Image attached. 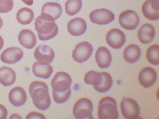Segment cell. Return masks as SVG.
I'll use <instances>...</instances> for the list:
<instances>
[{"mask_svg":"<svg viewBox=\"0 0 159 119\" xmlns=\"http://www.w3.org/2000/svg\"><path fill=\"white\" fill-rule=\"evenodd\" d=\"M2 26H3V21H2L1 17H0V29L2 28Z\"/></svg>","mask_w":159,"mask_h":119,"instance_id":"36","label":"cell"},{"mask_svg":"<svg viewBox=\"0 0 159 119\" xmlns=\"http://www.w3.org/2000/svg\"><path fill=\"white\" fill-rule=\"evenodd\" d=\"M157 75L156 70L150 67L144 68L139 74V82L144 88H149L154 85L157 81Z\"/></svg>","mask_w":159,"mask_h":119,"instance_id":"14","label":"cell"},{"mask_svg":"<svg viewBox=\"0 0 159 119\" xmlns=\"http://www.w3.org/2000/svg\"><path fill=\"white\" fill-rule=\"evenodd\" d=\"M42 13L56 21L62 13V7L57 2H47L42 7Z\"/></svg>","mask_w":159,"mask_h":119,"instance_id":"21","label":"cell"},{"mask_svg":"<svg viewBox=\"0 0 159 119\" xmlns=\"http://www.w3.org/2000/svg\"><path fill=\"white\" fill-rule=\"evenodd\" d=\"M93 102L88 99H80L77 100L73 108V115L76 119L93 118Z\"/></svg>","mask_w":159,"mask_h":119,"instance_id":"4","label":"cell"},{"mask_svg":"<svg viewBox=\"0 0 159 119\" xmlns=\"http://www.w3.org/2000/svg\"><path fill=\"white\" fill-rule=\"evenodd\" d=\"M147 59L148 62L153 65L159 64V45L152 44L147 50Z\"/></svg>","mask_w":159,"mask_h":119,"instance_id":"28","label":"cell"},{"mask_svg":"<svg viewBox=\"0 0 159 119\" xmlns=\"http://www.w3.org/2000/svg\"><path fill=\"white\" fill-rule=\"evenodd\" d=\"M102 78L103 76L102 73L92 70V71H88L84 76V83L86 85H93V87H96L101 85Z\"/></svg>","mask_w":159,"mask_h":119,"instance_id":"26","label":"cell"},{"mask_svg":"<svg viewBox=\"0 0 159 119\" xmlns=\"http://www.w3.org/2000/svg\"><path fill=\"white\" fill-rule=\"evenodd\" d=\"M23 57V51L19 47H9L1 53V62L6 64H15Z\"/></svg>","mask_w":159,"mask_h":119,"instance_id":"12","label":"cell"},{"mask_svg":"<svg viewBox=\"0 0 159 119\" xmlns=\"http://www.w3.org/2000/svg\"><path fill=\"white\" fill-rule=\"evenodd\" d=\"M14 117H15V118H19V119L21 118V117H20V116H18V115H12L10 118H14Z\"/></svg>","mask_w":159,"mask_h":119,"instance_id":"35","label":"cell"},{"mask_svg":"<svg viewBox=\"0 0 159 119\" xmlns=\"http://www.w3.org/2000/svg\"><path fill=\"white\" fill-rule=\"evenodd\" d=\"M93 45L88 42H81L76 44L72 53L73 60L78 63H83L88 61L93 54Z\"/></svg>","mask_w":159,"mask_h":119,"instance_id":"5","label":"cell"},{"mask_svg":"<svg viewBox=\"0 0 159 119\" xmlns=\"http://www.w3.org/2000/svg\"><path fill=\"white\" fill-rule=\"evenodd\" d=\"M8 99L10 103L14 107H22L26 103L27 100V94H26L25 90L23 88L17 86V87L13 88L8 95Z\"/></svg>","mask_w":159,"mask_h":119,"instance_id":"15","label":"cell"},{"mask_svg":"<svg viewBox=\"0 0 159 119\" xmlns=\"http://www.w3.org/2000/svg\"><path fill=\"white\" fill-rule=\"evenodd\" d=\"M37 62L41 63H51L54 60V52L49 45L40 44L34 52Z\"/></svg>","mask_w":159,"mask_h":119,"instance_id":"13","label":"cell"},{"mask_svg":"<svg viewBox=\"0 0 159 119\" xmlns=\"http://www.w3.org/2000/svg\"><path fill=\"white\" fill-rule=\"evenodd\" d=\"M19 43L26 49H32L37 44V38L35 34L30 30H22L18 36Z\"/></svg>","mask_w":159,"mask_h":119,"instance_id":"20","label":"cell"},{"mask_svg":"<svg viewBox=\"0 0 159 119\" xmlns=\"http://www.w3.org/2000/svg\"><path fill=\"white\" fill-rule=\"evenodd\" d=\"M98 117L100 119L118 118L116 101L112 97H104L99 102Z\"/></svg>","mask_w":159,"mask_h":119,"instance_id":"3","label":"cell"},{"mask_svg":"<svg viewBox=\"0 0 159 119\" xmlns=\"http://www.w3.org/2000/svg\"><path fill=\"white\" fill-rule=\"evenodd\" d=\"M16 81V73L8 67L0 68V84L4 86H11Z\"/></svg>","mask_w":159,"mask_h":119,"instance_id":"22","label":"cell"},{"mask_svg":"<svg viewBox=\"0 0 159 119\" xmlns=\"http://www.w3.org/2000/svg\"><path fill=\"white\" fill-rule=\"evenodd\" d=\"M71 95V89H69L64 92H56L52 91V97L54 101L58 104H63L67 100L70 99Z\"/></svg>","mask_w":159,"mask_h":119,"instance_id":"29","label":"cell"},{"mask_svg":"<svg viewBox=\"0 0 159 119\" xmlns=\"http://www.w3.org/2000/svg\"><path fill=\"white\" fill-rule=\"evenodd\" d=\"M13 8V0H0V13H7Z\"/></svg>","mask_w":159,"mask_h":119,"instance_id":"30","label":"cell"},{"mask_svg":"<svg viewBox=\"0 0 159 119\" xmlns=\"http://www.w3.org/2000/svg\"><path fill=\"white\" fill-rule=\"evenodd\" d=\"M30 94L35 107L40 110H47L51 106V98L47 85L41 81L32 82L30 85Z\"/></svg>","mask_w":159,"mask_h":119,"instance_id":"1","label":"cell"},{"mask_svg":"<svg viewBox=\"0 0 159 119\" xmlns=\"http://www.w3.org/2000/svg\"><path fill=\"white\" fill-rule=\"evenodd\" d=\"M121 111L123 117L126 119H134L140 116V107L136 100L130 98H124L121 101Z\"/></svg>","mask_w":159,"mask_h":119,"instance_id":"8","label":"cell"},{"mask_svg":"<svg viewBox=\"0 0 159 119\" xmlns=\"http://www.w3.org/2000/svg\"><path fill=\"white\" fill-rule=\"evenodd\" d=\"M95 61L97 65L101 69H107L110 66L112 56L110 52L104 46H101L96 51Z\"/></svg>","mask_w":159,"mask_h":119,"instance_id":"16","label":"cell"},{"mask_svg":"<svg viewBox=\"0 0 159 119\" xmlns=\"http://www.w3.org/2000/svg\"><path fill=\"white\" fill-rule=\"evenodd\" d=\"M82 0H67L65 3V11L70 16L76 15L82 9Z\"/></svg>","mask_w":159,"mask_h":119,"instance_id":"25","label":"cell"},{"mask_svg":"<svg viewBox=\"0 0 159 119\" xmlns=\"http://www.w3.org/2000/svg\"><path fill=\"white\" fill-rule=\"evenodd\" d=\"M119 24L123 29L128 30H135L140 23L138 13L133 10H126L119 15Z\"/></svg>","mask_w":159,"mask_h":119,"instance_id":"7","label":"cell"},{"mask_svg":"<svg viewBox=\"0 0 159 119\" xmlns=\"http://www.w3.org/2000/svg\"><path fill=\"white\" fill-rule=\"evenodd\" d=\"M72 84V78L70 74L66 72H57L52 80V91L56 92H64L70 89Z\"/></svg>","mask_w":159,"mask_h":119,"instance_id":"9","label":"cell"},{"mask_svg":"<svg viewBox=\"0 0 159 119\" xmlns=\"http://www.w3.org/2000/svg\"><path fill=\"white\" fill-rule=\"evenodd\" d=\"M144 17L150 21H158L159 0H147L141 7Z\"/></svg>","mask_w":159,"mask_h":119,"instance_id":"11","label":"cell"},{"mask_svg":"<svg viewBox=\"0 0 159 119\" xmlns=\"http://www.w3.org/2000/svg\"><path fill=\"white\" fill-rule=\"evenodd\" d=\"M155 36H156L155 28L149 23L143 24L138 31V38L140 43L142 44H149L153 41Z\"/></svg>","mask_w":159,"mask_h":119,"instance_id":"19","label":"cell"},{"mask_svg":"<svg viewBox=\"0 0 159 119\" xmlns=\"http://www.w3.org/2000/svg\"><path fill=\"white\" fill-rule=\"evenodd\" d=\"M21 1H22L25 5H27V6H32L34 0H21Z\"/></svg>","mask_w":159,"mask_h":119,"instance_id":"33","label":"cell"},{"mask_svg":"<svg viewBox=\"0 0 159 119\" xmlns=\"http://www.w3.org/2000/svg\"><path fill=\"white\" fill-rule=\"evenodd\" d=\"M124 59L128 63H135L139 61L141 55V50L137 44H129L124 50Z\"/></svg>","mask_w":159,"mask_h":119,"instance_id":"23","label":"cell"},{"mask_svg":"<svg viewBox=\"0 0 159 119\" xmlns=\"http://www.w3.org/2000/svg\"><path fill=\"white\" fill-rule=\"evenodd\" d=\"M3 46H4V39L0 36V51L3 48Z\"/></svg>","mask_w":159,"mask_h":119,"instance_id":"34","label":"cell"},{"mask_svg":"<svg viewBox=\"0 0 159 119\" xmlns=\"http://www.w3.org/2000/svg\"><path fill=\"white\" fill-rule=\"evenodd\" d=\"M87 30L86 21L82 18H75L71 20L68 23V30L70 35L74 37H78L84 34Z\"/></svg>","mask_w":159,"mask_h":119,"instance_id":"17","label":"cell"},{"mask_svg":"<svg viewBox=\"0 0 159 119\" xmlns=\"http://www.w3.org/2000/svg\"><path fill=\"white\" fill-rule=\"evenodd\" d=\"M35 28L38 32V38L41 41L52 39L57 36L59 32L58 25L55 23L54 20L43 13H41V15H39L36 20Z\"/></svg>","mask_w":159,"mask_h":119,"instance_id":"2","label":"cell"},{"mask_svg":"<svg viewBox=\"0 0 159 119\" xmlns=\"http://www.w3.org/2000/svg\"><path fill=\"white\" fill-rule=\"evenodd\" d=\"M52 67L49 63H41L35 62L32 67V72L35 76L38 78H44L48 79L52 74Z\"/></svg>","mask_w":159,"mask_h":119,"instance_id":"18","label":"cell"},{"mask_svg":"<svg viewBox=\"0 0 159 119\" xmlns=\"http://www.w3.org/2000/svg\"><path fill=\"white\" fill-rule=\"evenodd\" d=\"M26 118H27V119H29V118H42V119H45V116H43L42 114H40V113L31 112V113H30L29 115H27Z\"/></svg>","mask_w":159,"mask_h":119,"instance_id":"31","label":"cell"},{"mask_svg":"<svg viewBox=\"0 0 159 119\" xmlns=\"http://www.w3.org/2000/svg\"><path fill=\"white\" fill-rule=\"evenodd\" d=\"M102 74L103 76L102 82L100 85L94 87V89L97 92L103 94V93H107L111 89L112 85H113V79H112V76H110V74H108L107 72H102Z\"/></svg>","mask_w":159,"mask_h":119,"instance_id":"27","label":"cell"},{"mask_svg":"<svg viewBox=\"0 0 159 119\" xmlns=\"http://www.w3.org/2000/svg\"><path fill=\"white\" fill-rule=\"evenodd\" d=\"M7 117V108L0 104V119H6Z\"/></svg>","mask_w":159,"mask_h":119,"instance_id":"32","label":"cell"},{"mask_svg":"<svg viewBox=\"0 0 159 119\" xmlns=\"http://www.w3.org/2000/svg\"><path fill=\"white\" fill-rule=\"evenodd\" d=\"M16 20L20 24L28 25L34 20V13L31 9L28 7H23L20 9L16 13Z\"/></svg>","mask_w":159,"mask_h":119,"instance_id":"24","label":"cell"},{"mask_svg":"<svg viewBox=\"0 0 159 119\" xmlns=\"http://www.w3.org/2000/svg\"><path fill=\"white\" fill-rule=\"evenodd\" d=\"M106 41L111 48L120 49L125 43V36L120 30L112 29L107 33Z\"/></svg>","mask_w":159,"mask_h":119,"instance_id":"10","label":"cell"},{"mask_svg":"<svg viewBox=\"0 0 159 119\" xmlns=\"http://www.w3.org/2000/svg\"><path fill=\"white\" fill-rule=\"evenodd\" d=\"M91 21L98 25H107L115 21V14L105 8L96 9L91 12L89 15Z\"/></svg>","mask_w":159,"mask_h":119,"instance_id":"6","label":"cell"}]
</instances>
